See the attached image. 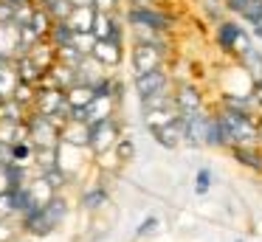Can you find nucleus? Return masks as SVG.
<instances>
[{"mask_svg":"<svg viewBox=\"0 0 262 242\" xmlns=\"http://www.w3.org/2000/svg\"><path fill=\"white\" fill-rule=\"evenodd\" d=\"M113 107H116V99H110V96H93V101L85 107V110H88L85 121H88V124L104 121V118L113 116Z\"/></svg>","mask_w":262,"mask_h":242,"instance_id":"obj_13","label":"nucleus"},{"mask_svg":"<svg viewBox=\"0 0 262 242\" xmlns=\"http://www.w3.org/2000/svg\"><path fill=\"white\" fill-rule=\"evenodd\" d=\"M0 172L6 178V189H20V186L29 183V172L20 163H6V166H0Z\"/></svg>","mask_w":262,"mask_h":242,"instance_id":"obj_19","label":"nucleus"},{"mask_svg":"<svg viewBox=\"0 0 262 242\" xmlns=\"http://www.w3.org/2000/svg\"><path fill=\"white\" fill-rule=\"evenodd\" d=\"M113 152H116V158H119L121 163H130L133 158H136V144H133L130 138H119L113 144Z\"/></svg>","mask_w":262,"mask_h":242,"instance_id":"obj_31","label":"nucleus"},{"mask_svg":"<svg viewBox=\"0 0 262 242\" xmlns=\"http://www.w3.org/2000/svg\"><path fill=\"white\" fill-rule=\"evenodd\" d=\"M164 56H166V42H141V39H138V42L133 45V54H130L133 71L136 73L155 71V68L164 65Z\"/></svg>","mask_w":262,"mask_h":242,"instance_id":"obj_2","label":"nucleus"},{"mask_svg":"<svg viewBox=\"0 0 262 242\" xmlns=\"http://www.w3.org/2000/svg\"><path fill=\"white\" fill-rule=\"evenodd\" d=\"M51 23H54L51 14H48L42 6H34V11H31V17H29V23H26V26H29L40 39H46V34H48V28H51Z\"/></svg>","mask_w":262,"mask_h":242,"instance_id":"obj_18","label":"nucleus"},{"mask_svg":"<svg viewBox=\"0 0 262 242\" xmlns=\"http://www.w3.org/2000/svg\"><path fill=\"white\" fill-rule=\"evenodd\" d=\"M231 152L243 166H251L256 172H262V152L256 146H231Z\"/></svg>","mask_w":262,"mask_h":242,"instance_id":"obj_20","label":"nucleus"},{"mask_svg":"<svg viewBox=\"0 0 262 242\" xmlns=\"http://www.w3.org/2000/svg\"><path fill=\"white\" fill-rule=\"evenodd\" d=\"M91 56L99 62L102 68H116L121 59V45L110 42V39H96V45H93Z\"/></svg>","mask_w":262,"mask_h":242,"instance_id":"obj_12","label":"nucleus"},{"mask_svg":"<svg viewBox=\"0 0 262 242\" xmlns=\"http://www.w3.org/2000/svg\"><path fill=\"white\" fill-rule=\"evenodd\" d=\"M26 107L17 104L14 99H3L0 101V118L3 121H26Z\"/></svg>","mask_w":262,"mask_h":242,"instance_id":"obj_25","label":"nucleus"},{"mask_svg":"<svg viewBox=\"0 0 262 242\" xmlns=\"http://www.w3.org/2000/svg\"><path fill=\"white\" fill-rule=\"evenodd\" d=\"M149 133H152L155 144L164 146V149H175V146L183 144V141H181V127H178V121L164 124V127H155V129H149Z\"/></svg>","mask_w":262,"mask_h":242,"instance_id":"obj_14","label":"nucleus"},{"mask_svg":"<svg viewBox=\"0 0 262 242\" xmlns=\"http://www.w3.org/2000/svg\"><path fill=\"white\" fill-rule=\"evenodd\" d=\"M12 3H26V0H12Z\"/></svg>","mask_w":262,"mask_h":242,"instance_id":"obj_42","label":"nucleus"},{"mask_svg":"<svg viewBox=\"0 0 262 242\" xmlns=\"http://www.w3.org/2000/svg\"><path fill=\"white\" fill-rule=\"evenodd\" d=\"M104 203H107V189H104V186H96V189H91L82 197V208H85V211H96Z\"/></svg>","mask_w":262,"mask_h":242,"instance_id":"obj_27","label":"nucleus"},{"mask_svg":"<svg viewBox=\"0 0 262 242\" xmlns=\"http://www.w3.org/2000/svg\"><path fill=\"white\" fill-rule=\"evenodd\" d=\"M12 214H17L14 211V194L12 189H3L0 191V217H12Z\"/></svg>","mask_w":262,"mask_h":242,"instance_id":"obj_34","label":"nucleus"},{"mask_svg":"<svg viewBox=\"0 0 262 242\" xmlns=\"http://www.w3.org/2000/svg\"><path fill=\"white\" fill-rule=\"evenodd\" d=\"M217 45L223 51H228V54H243L251 45V39L237 23H220V28H217Z\"/></svg>","mask_w":262,"mask_h":242,"instance_id":"obj_6","label":"nucleus"},{"mask_svg":"<svg viewBox=\"0 0 262 242\" xmlns=\"http://www.w3.org/2000/svg\"><path fill=\"white\" fill-rule=\"evenodd\" d=\"M14 87H17V73H14L12 62L0 68V101L3 99H12Z\"/></svg>","mask_w":262,"mask_h":242,"instance_id":"obj_22","label":"nucleus"},{"mask_svg":"<svg viewBox=\"0 0 262 242\" xmlns=\"http://www.w3.org/2000/svg\"><path fill=\"white\" fill-rule=\"evenodd\" d=\"M14 73H17V82H26V84H40L42 79H46V68L37 65V59L31 54H20L17 59L12 62Z\"/></svg>","mask_w":262,"mask_h":242,"instance_id":"obj_8","label":"nucleus"},{"mask_svg":"<svg viewBox=\"0 0 262 242\" xmlns=\"http://www.w3.org/2000/svg\"><path fill=\"white\" fill-rule=\"evenodd\" d=\"M88 135H91V124L76 121V118H68V121L59 127V141L74 146H88Z\"/></svg>","mask_w":262,"mask_h":242,"instance_id":"obj_10","label":"nucleus"},{"mask_svg":"<svg viewBox=\"0 0 262 242\" xmlns=\"http://www.w3.org/2000/svg\"><path fill=\"white\" fill-rule=\"evenodd\" d=\"M26 129H29V141L34 146H57L59 144V127L48 116H40V113L26 116Z\"/></svg>","mask_w":262,"mask_h":242,"instance_id":"obj_3","label":"nucleus"},{"mask_svg":"<svg viewBox=\"0 0 262 242\" xmlns=\"http://www.w3.org/2000/svg\"><path fill=\"white\" fill-rule=\"evenodd\" d=\"M71 45H74V48L79 51L82 56H91L93 45H96V37H93L91 31H74V39H71Z\"/></svg>","mask_w":262,"mask_h":242,"instance_id":"obj_29","label":"nucleus"},{"mask_svg":"<svg viewBox=\"0 0 262 242\" xmlns=\"http://www.w3.org/2000/svg\"><path fill=\"white\" fill-rule=\"evenodd\" d=\"M152 0H130V6H149Z\"/></svg>","mask_w":262,"mask_h":242,"instance_id":"obj_40","label":"nucleus"},{"mask_svg":"<svg viewBox=\"0 0 262 242\" xmlns=\"http://www.w3.org/2000/svg\"><path fill=\"white\" fill-rule=\"evenodd\" d=\"M138 101H141L144 110H158V107L172 104V90L164 87V90H158V93H149V96H144V99H138Z\"/></svg>","mask_w":262,"mask_h":242,"instance_id":"obj_26","label":"nucleus"},{"mask_svg":"<svg viewBox=\"0 0 262 242\" xmlns=\"http://www.w3.org/2000/svg\"><path fill=\"white\" fill-rule=\"evenodd\" d=\"M234 242H243V239H234Z\"/></svg>","mask_w":262,"mask_h":242,"instance_id":"obj_43","label":"nucleus"},{"mask_svg":"<svg viewBox=\"0 0 262 242\" xmlns=\"http://www.w3.org/2000/svg\"><path fill=\"white\" fill-rule=\"evenodd\" d=\"M119 141V127H116L113 116L104 118V121L91 124V135H88V146H91L96 155H104V152L113 149V144Z\"/></svg>","mask_w":262,"mask_h":242,"instance_id":"obj_5","label":"nucleus"},{"mask_svg":"<svg viewBox=\"0 0 262 242\" xmlns=\"http://www.w3.org/2000/svg\"><path fill=\"white\" fill-rule=\"evenodd\" d=\"M237 56H239V62L248 68L251 76H254V87L262 90V54L254 48V45H248V48H245L243 54H237Z\"/></svg>","mask_w":262,"mask_h":242,"instance_id":"obj_16","label":"nucleus"},{"mask_svg":"<svg viewBox=\"0 0 262 242\" xmlns=\"http://www.w3.org/2000/svg\"><path fill=\"white\" fill-rule=\"evenodd\" d=\"M31 155H34V144H31L29 138H26V141H14V144H12V163L26 166V163L31 161Z\"/></svg>","mask_w":262,"mask_h":242,"instance_id":"obj_28","label":"nucleus"},{"mask_svg":"<svg viewBox=\"0 0 262 242\" xmlns=\"http://www.w3.org/2000/svg\"><path fill=\"white\" fill-rule=\"evenodd\" d=\"M214 116L220 121V133H223L226 146H256L259 144V124L251 118L248 110L226 104Z\"/></svg>","mask_w":262,"mask_h":242,"instance_id":"obj_1","label":"nucleus"},{"mask_svg":"<svg viewBox=\"0 0 262 242\" xmlns=\"http://www.w3.org/2000/svg\"><path fill=\"white\" fill-rule=\"evenodd\" d=\"M178 107L175 104H166V107H158V110H144V124L147 129H155V127H164V124H172L178 121Z\"/></svg>","mask_w":262,"mask_h":242,"instance_id":"obj_15","label":"nucleus"},{"mask_svg":"<svg viewBox=\"0 0 262 242\" xmlns=\"http://www.w3.org/2000/svg\"><path fill=\"white\" fill-rule=\"evenodd\" d=\"M223 3H226V0H223Z\"/></svg>","mask_w":262,"mask_h":242,"instance_id":"obj_44","label":"nucleus"},{"mask_svg":"<svg viewBox=\"0 0 262 242\" xmlns=\"http://www.w3.org/2000/svg\"><path fill=\"white\" fill-rule=\"evenodd\" d=\"M127 23L130 26H141V28H155V31H166V28H172L175 17L161 9H152V6H130Z\"/></svg>","mask_w":262,"mask_h":242,"instance_id":"obj_4","label":"nucleus"},{"mask_svg":"<svg viewBox=\"0 0 262 242\" xmlns=\"http://www.w3.org/2000/svg\"><path fill=\"white\" fill-rule=\"evenodd\" d=\"M54 3V0H40V6H42V9H46V6H51Z\"/></svg>","mask_w":262,"mask_h":242,"instance_id":"obj_41","label":"nucleus"},{"mask_svg":"<svg viewBox=\"0 0 262 242\" xmlns=\"http://www.w3.org/2000/svg\"><path fill=\"white\" fill-rule=\"evenodd\" d=\"M40 169H48V166H57V146H34V155Z\"/></svg>","mask_w":262,"mask_h":242,"instance_id":"obj_30","label":"nucleus"},{"mask_svg":"<svg viewBox=\"0 0 262 242\" xmlns=\"http://www.w3.org/2000/svg\"><path fill=\"white\" fill-rule=\"evenodd\" d=\"M203 144H206V146H226V141H223V133H220V121H217L214 113H211V116H206Z\"/></svg>","mask_w":262,"mask_h":242,"instance_id":"obj_21","label":"nucleus"},{"mask_svg":"<svg viewBox=\"0 0 262 242\" xmlns=\"http://www.w3.org/2000/svg\"><path fill=\"white\" fill-rule=\"evenodd\" d=\"M6 163H12V144L0 141V166H6Z\"/></svg>","mask_w":262,"mask_h":242,"instance_id":"obj_38","label":"nucleus"},{"mask_svg":"<svg viewBox=\"0 0 262 242\" xmlns=\"http://www.w3.org/2000/svg\"><path fill=\"white\" fill-rule=\"evenodd\" d=\"M34 90H37V84H26V82H17V87H14L12 99L17 101V104L29 107L31 101H34Z\"/></svg>","mask_w":262,"mask_h":242,"instance_id":"obj_32","label":"nucleus"},{"mask_svg":"<svg viewBox=\"0 0 262 242\" xmlns=\"http://www.w3.org/2000/svg\"><path fill=\"white\" fill-rule=\"evenodd\" d=\"M209 186H211V169H200L198 172V183H194V191H198V194H206V191H209Z\"/></svg>","mask_w":262,"mask_h":242,"instance_id":"obj_35","label":"nucleus"},{"mask_svg":"<svg viewBox=\"0 0 262 242\" xmlns=\"http://www.w3.org/2000/svg\"><path fill=\"white\" fill-rule=\"evenodd\" d=\"M251 28H254V37H256V39H262V17H259L256 23H251Z\"/></svg>","mask_w":262,"mask_h":242,"instance_id":"obj_39","label":"nucleus"},{"mask_svg":"<svg viewBox=\"0 0 262 242\" xmlns=\"http://www.w3.org/2000/svg\"><path fill=\"white\" fill-rule=\"evenodd\" d=\"M82 59H85V56H82L74 45H57V48H54V62H59V65L76 68Z\"/></svg>","mask_w":262,"mask_h":242,"instance_id":"obj_24","label":"nucleus"},{"mask_svg":"<svg viewBox=\"0 0 262 242\" xmlns=\"http://www.w3.org/2000/svg\"><path fill=\"white\" fill-rule=\"evenodd\" d=\"M169 87V73L164 71V65L155 68V71H144V73H136V93L138 99L149 93H158V90Z\"/></svg>","mask_w":262,"mask_h":242,"instance_id":"obj_7","label":"nucleus"},{"mask_svg":"<svg viewBox=\"0 0 262 242\" xmlns=\"http://www.w3.org/2000/svg\"><path fill=\"white\" fill-rule=\"evenodd\" d=\"M46 11L51 14V20H68L74 6H71V0H54L51 6H46Z\"/></svg>","mask_w":262,"mask_h":242,"instance_id":"obj_33","label":"nucleus"},{"mask_svg":"<svg viewBox=\"0 0 262 242\" xmlns=\"http://www.w3.org/2000/svg\"><path fill=\"white\" fill-rule=\"evenodd\" d=\"M40 211H42L46 223L51 225V231H54V228H59V225H62V219H65V217H68V203H65L62 197L57 194V191H54V194L40 206Z\"/></svg>","mask_w":262,"mask_h":242,"instance_id":"obj_11","label":"nucleus"},{"mask_svg":"<svg viewBox=\"0 0 262 242\" xmlns=\"http://www.w3.org/2000/svg\"><path fill=\"white\" fill-rule=\"evenodd\" d=\"M158 225H161L158 217H147V219H144V223L136 228V234H138V236H147V234H152V231H158Z\"/></svg>","mask_w":262,"mask_h":242,"instance_id":"obj_36","label":"nucleus"},{"mask_svg":"<svg viewBox=\"0 0 262 242\" xmlns=\"http://www.w3.org/2000/svg\"><path fill=\"white\" fill-rule=\"evenodd\" d=\"M93 9H96V11H107V14H116L119 0H93Z\"/></svg>","mask_w":262,"mask_h":242,"instance_id":"obj_37","label":"nucleus"},{"mask_svg":"<svg viewBox=\"0 0 262 242\" xmlns=\"http://www.w3.org/2000/svg\"><path fill=\"white\" fill-rule=\"evenodd\" d=\"M40 180H42V183H46L51 191H59V189H65V183H68V174H65L62 169H59V163H57V166L42 169Z\"/></svg>","mask_w":262,"mask_h":242,"instance_id":"obj_23","label":"nucleus"},{"mask_svg":"<svg viewBox=\"0 0 262 242\" xmlns=\"http://www.w3.org/2000/svg\"><path fill=\"white\" fill-rule=\"evenodd\" d=\"M172 104L178 107V113H194V110H203V96L194 84H181L172 93Z\"/></svg>","mask_w":262,"mask_h":242,"instance_id":"obj_9","label":"nucleus"},{"mask_svg":"<svg viewBox=\"0 0 262 242\" xmlns=\"http://www.w3.org/2000/svg\"><path fill=\"white\" fill-rule=\"evenodd\" d=\"M68 23L74 31H91L93 26V6H74V11L68 14Z\"/></svg>","mask_w":262,"mask_h":242,"instance_id":"obj_17","label":"nucleus"}]
</instances>
